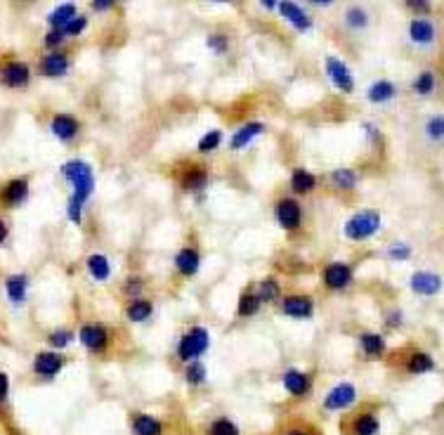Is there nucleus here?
<instances>
[{"mask_svg":"<svg viewBox=\"0 0 444 435\" xmlns=\"http://www.w3.org/2000/svg\"><path fill=\"white\" fill-rule=\"evenodd\" d=\"M175 265H178V270L182 274H196V270H199V253L194 251V248H182L178 253V258H175Z\"/></svg>","mask_w":444,"mask_h":435,"instance_id":"obj_20","label":"nucleus"},{"mask_svg":"<svg viewBox=\"0 0 444 435\" xmlns=\"http://www.w3.org/2000/svg\"><path fill=\"white\" fill-rule=\"evenodd\" d=\"M220 140H222V135L218 130H211L208 135H203L201 137V142H199V150L201 152H213L218 145H220Z\"/></svg>","mask_w":444,"mask_h":435,"instance_id":"obj_39","label":"nucleus"},{"mask_svg":"<svg viewBox=\"0 0 444 435\" xmlns=\"http://www.w3.org/2000/svg\"><path fill=\"white\" fill-rule=\"evenodd\" d=\"M277 296H279V284H277L274 279H265L258 289V298L260 301H274Z\"/></svg>","mask_w":444,"mask_h":435,"instance_id":"obj_36","label":"nucleus"},{"mask_svg":"<svg viewBox=\"0 0 444 435\" xmlns=\"http://www.w3.org/2000/svg\"><path fill=\"white\" fill-rule=\"evenodd\" d=\"M47 341H50L52 348H64L71 343V331H67V329H60V331H52L50 336H47Z\"/></svg>","mask_w":444,"mask_h":435,"instance_id":"obj_40","label":"nucleus"},{"mask_svg":"<svg viewBox=\"0 0 444 435\" xmlns=\"http://www.w3.org/2000/svg\"><path fill=\"white\" fill-rule=\"evenodd\" d=\"M347 24L352 26V29H364L369 22V17H366V12H364L362 8H352V10H347Z\"/></svg>","mask_w":444,"mask_h":435,"instance_id":"obj_37","label":"nucleus"},{"mask_svg":"<svg viewBox=\"0 0 444 435\" xmlns=\"http://www.w3.org/2000/svg\"><path fill=\"white\" fill-rule=\"evenodd\" d=\"M326 69H329L331 81H334L340 90L350 93V90L355 88V81H352L350 71H347V67L340 60H336V57H329V60H326Z\"/></svg>","mask_w":444,"mask_h":435,"instance_id":"obj_12","label":"nucleus"},{"mask_svg":"<svg viewBox=\"0 0 444 435\" xmlns=\"http://www.w3.org/2000/svg\"><path fill=\"white\" fill-rule=\"evenodd\" d=\"M88 270L97 282H104V279H109V274H111L109 261H106L102 253H93V256L88 258Z\"/></svg>","mask_w":444,"mask_h":435,"instance_id":"obj_24","label":"nucleus"},{"mask_svg":"<svg viewBox=\"0 0 444 435\" xmlns=\"http://www.w3.org/2000/svg\"><path fill=\"white\" fill-rule=\"evenodd\" d=\"M393 95H395V86L388 81H378L369 88V99H371V102H388Z\"/></svg>","mask_w":444,"mask_h":435,"instance_id":"obj_28","label":"nucleus"},{"mask_svg":"<svg viewBox=\"0 0 444 435\" xmlns=\"http://www.w3.org/2000/svg\"><path fill=\"white\" fill-rule=\"evenodd\" d=\"M50 128H52V132H55L60 140H73L76 137V132H78V121L73 119V116H69V114H57L55 119H52V124H50Z\"/></svg>","mask_w":444,"mask_h":435,"instance_id":"obj_14","label":"nucleus"},{"mask_svg":"<svg viewBox=\"0 0 444 435\" xmlns=\"http://www.w3.org/2000/svg\"><path fill=\"white\" fill-rule=\"evenodd\" d=\"M208 348V331L203 327H194L185 338L180 341V350L178 355L182 360H194L199 357L203 350Z\"/></svg>","mask_w":444,"mask_h":435,"instance_id":"obj_4","label":"nucleus"},{"mask_svg":"<svg viewBox=\"0 0 444 435\" xmlns=\"http://www.w3.org/2000/svg\"><path fill=\"white\" fill-rule=\"evenodd\" d=\"M258 307H260V298L255 294H246L242 296V301H239V315H244V317H250V315H255L258 312Z\"/></svg>","mask_w":444,"mask_h":435,"instance_id":"obj_35","label":"nucleus"},{"mask_svg":"<svg viewBox=\"0 0 444 435\" xmlns=\"http://www.w3.org/2000/svg\"><path fill=\"white\" fill-rule=\"evenodd\" d=\"M442 286V279L437 277V274L432 272H416L414 277H411V289L416 291V294L421 296H432L437 294Z\"/></svg>","mask_w":444,"mask_h":435,"instance_id":"obj_15","label":"nucleus"},{"mask_svg":"<svg viewBox=\"0 0 444 435\" xmlns=\"http://www.w3.org/2000/svg\"><path fill=\"white\" fill-rule=\"evenodd\" d=\"M425 132L432 137V140H442L444 137V116H432L425 126Z\"/></svg>","mask_w":444,"mask_h":435,"instance_id":"obj_38","label":"nucleus"},{"mask_svg":"<svg viewBox=\"0 0 444 435\" xmlns=\"http://www.w3.org/2000/svg\"><path fill=\"white\" fill-rule=\"evenodd\" d=\"M40 71L45 73V76H64V73L69 71V57L62 55V52H50L47 57H43L40 62Z\"/></svg>","mask_w":444,"mask_h":435,"instance_id":"obj_16","label":"nucleus"},{"mask_svg":"<svg viewBox=\"0 0 444 435\" xmlns=\"http://www.w3.org/2000/svg\"><path fill=\"white\" fill-rule=\"evenodd\" d=\"M47 19H50V24L55 26V29H57V26H62V29H64V26L71 22V19H76V5H69V3L60 5V8H57Z\"/></svg>","mask_w":444,"mask_h":435,"instance_id":"obj_26","label":"nucleus"},{"mask_svg":"<svg viewBox=\"0 0 444 435\" xmlns=\"http://www.w3.org/2000/svg\"><path fill=\"white\" fill-rule=\"evenodd\" d=\"M274 215H277V220H279V225L286 227V230H296V227L301 225V206H298L293 199L279 201L274 209Z\"/></svg>","mask_w":444,"mask_h":435,"instance_id":"obj_8","label":"nucleus"},{"mask_svg":"<svg viewBox=\"0 0 444 435\" xmlns=\"http://www.w3.org/2000/svg\"><path fill=\"white\" fill-rule=\"evenodd\" d=\"M206 435H242V428L227 416H218L208 423L206 428Z\"/></svg>","mask_w":444,"mask_h":435,"instance_id":"obj_23","label":"nucleus"},{"mask_svg":"<svg viewBox=\"0 0 444 435\" xmlns=\"http://www.w3.org/2000/svg\"><path fill=\"white\" fill-rule=\"evenodd\" d=\"M283 388L291 392L293 397H305L312 388V381H309L307 374H303V371L298 369H288L286 374H283Z\"/></svg>","mask_w":444,"mask_h":435,"instance_id":"obj_10","label":"nucleus"},{"mask_svg":"<svg viewBox=\"0 0 444 435\" xmlns=\"http://www.w3.org/2000/svg\"><path fill=\"white\" fill-rule=\"evenodd\" d=\"M409 253H411V251H409L406 246H393V248H390V256L397 258V261H404V258L409 256Z\"/></svg>","mask_w":444,"mask_h":435,"instance_id":"obj_46","label":"nucleus"},{"mask_svg":"<svg viewBox=\"0 0 444 435\" xmlns=\"http://www.w3.org/2000/svg\"><path fill=\"white\" fill-rule=\"evenodd\" d=\"M378 227H381V215H378L376 211H366V213H360L345 222V235H347V239L362 242V239H366V237H371Z\"/></svg>","mask_w":444,"mask_h":435,"instance_id":"obj_2","label":"nucleus"},{"mask_svg":"<svg viewBox=\"0 0 444 435\" xmlns=\"http://www.w3.org/2000/svg\"><path fill=\"white\" fill-rule=\"evenodd\" d=\"M350 268L343 263H331L329 268L324 270V282L329 289H343V286L350 284Z\"/></svg>","mask_w":444,"mask_h":435,"instance_id":"obj_13","label":"nucleus"},{"mask_svg":"<svg viewBox=\"0 0 444 435\" xmlns=\"http://www.w3.org/2000/svg\"><path fill=\"white\" fill-rule=\"evenodd\" d=\"M291 185H293V189H296L298 194H307V192H312V189H314V185H317V178H314L312 173H307V171H303V168H298V171L293 173V178H291Z\"/></svg>","mask_w":444,"mask_h":435,"instance_id":"obj_25","label":"nucleus"},{"mask_svg":"<svg viewBox=\"0 0 444 435\" xmlns=\"http://www.w3.org/2000/svg\"><path fill=\"white\" fill-rule=\"evenodd\" d=\"M93 8L100 10V12H102V10H109L111 3H109V0H97V3H93Z\"/></svg>","mask_w":444,"mask_h":435,"instance_id":"obj_50","label":"nucleus"},{"mask_svg":"<svg viewBox=\"0 0 444 435\" xmlns=\"http://www.w3.org/2000/svg\"><path fill=\"white\" fill-rule=\"evenodd\" d=\"M81 341L85 348H90L93 353H102L109 343V333H106L104 327L100 325H85L81 329Z\"/></svg>","mask_w":444,"mask_h":435,"instance_id":"obj_9","label":"nucleus"},{"mask_svg":"<svg viewBox=\"0 0 444 435\" xmlns=\"http://www.w3.org/2000/svg\"><path fill=\"white\" fill-rule=\"evenodd\" d=\"M409 8H416L419 12H428V10H430V5H428V3H419V0H411Z\"/></svg>","mask_w":444,"mask_h":435,"instance_id":"obj_49","label":"nucleus"},{"mask_svg":"<svg viewBox=\"0 0 444 435\" xmlns=\"http://www.w3.org/2000/svg\"><path fill=\"white\" fill-rule=\"evenodd\" d=\"M414 86H416V90H419L421 95H428L432 88H435V76H432L430 71H423L419 78H416V83H414Z\"/></svg>","mask_w":444,"mask_h":435,"instance_id":"obj_41","label":"nucleus"},{"mask_svg":"<svg viewBox=\"0 0 444 435\" xmlns=\"http://www.w3.org/2000/svg\"><path fill=\"white\" fill-rule=\"evenodd\" d=\"M130 428L135 435H163L165 433V423L161 419L152 416V414H144V412L132 414Z\"/></svg>","mask_w":444,"mask_h":435,"instance_id":"obj_5","label":"nucleus"},{"mask_svg":"<svg viewBox=\"0 0 444 435\" xmlns=\"http://www.w3.org/2000/svg\"><path fill=\"white\" fill-rule=\"evenodd\" d=\"M277 8L281 10V14H283V17H286L293 26H296V29L305 31V29H309V26H312V19H309L307 14H305L303 10L298 8V5H293V3H279Z\"/></svg>","mask_w":444,"mask_h":435,"instance_id":"obj_18","label":"nucleus"},{"mask_svg":"<svg viewBox=\"0 0 444 435\" xmlns=\"http://www.w3.org/2000/svg\"><path fill=\"white\" fill-rule=\"evenodd\" d=\"M281 435H314L309 428H303V426H293V428H286Z\"/></svg>","mask_w":444,"mask_h":435,"instance_id":"obj_47","label":"nucleus"},{"mask_svg":"<svg viewBox=\"0 0 444 435\" xmlns=\"http://www.w3.org/2000/svg\"><path fill=\"white\" fill-rule=\"evenodd\" d=\"M203 185H206V173H203L201 168H191V171H187L185 178H182V187L189 189V192H196V189H201Z\"/></svg>","mask_w":444,"mask_h":435,"instance_id":"obj_30","label":"nucleus"},{"mask_svg":"<svg viewBox=\"0 0 444 435\" xmlns=\"http://www.w3.org/2000/svg\"><path fill=\"white\" fill-rule=\"evenodd\" d=\"M8 296L12 303H21L26 296V277L24 274H14L8 279Z\"/></svg>","mask_w":444,"mask_h":435,"instance_id":"obj_27","label":"nucleus"},{"mask_svg":"<svg viewBox=\"0 0 444 435\" xmlns=\"http://www.w3.org/2000/svg\"><path fill=\"white\" fill-rule=\"evenodd\" d=\"M140 289H142L140 279H130V282H126V291H128V294L135 296V294H140Z\"/></svg>","mask_w":444,"mask_h":435,"instance_id":"obj_48","label":"nucleus"},{"mask_svg":"<svg viewBox=\"0 0 444 435\" xmlns=\"http://www.w3.org/2000/svg\"><path fill=\"white\" fill-rule=\"evenodd\" d=\"M263 130H265V126L258 124V121H253V124H246L244 128L232 137V150H242V147L248 145V142L253 140L255 135H260Z\"/></svg>","mask_w":444,"mask_h":435,"instance_id":"obj_22","label":"nucleus"},{"mask_svg":"<svg viewBox=\"0 0 444 435\" xmlns=\"http://www.w3.org/2000/svg\"><path fill=\"white\" fill-rule=\"evenodd\" d=\"M64 40V31L62 29H52L50 34L45 36V45L47 47H57Z\"/></svg>","mask_w":444,"mask_h":435,"instance_id":"obj_44","label":"nucleus"},{"mask_svg":"<svg viewBox=\"0 0 444 435\" xmlns=\"http://www.w3.org/2000/svg\"><path fill=\"white\" fill-rule=\"evenodd\" d=\"M149 315H152V303L149 301H135V303L128 305V317L132 322H144Z\"/></svg>","mask_w":444,"mask_h":435,"instance_id":"obj_32","label":"nucleus"},{"mask_svg":"<svg viewBox=\"0 0 444 435\" xmlns=\"http://www.w3.org/2000/svg\"><path fill=\"white\" fill-rule=\"evenodd\" d=\"M5 237H8V227H5V222L0 220V244L5 242Z\"/></svg>","mask_w":444,"mask_h":435,"instance_id":"obj_51","label":"nucleus"},{"mask_svg":"<svg viewBox=\"0 0 444 435\" xmlns=\"http://www.w3.org/2000/svg\"><path fill=\"white\" fill-rule=\"evenodd\" d=\"M26 196H29V183H26V178L10 180V183L3 187V192H0V199H3V204H8V206L21 204Z\"/></svg>","mask_w":444,"mask_h":435,"instance_id":"obj_11","label":"nucleus"},{"mask_svg":"<svg viewBox=\"0 0 444 435\" xmlns=\"http://www.w3.org/2000/svg\"><path fill=\"white\" fill-rule=\"evenodd\" d=\"M64 367V360L57 353H38L34 360V371L43 379H52L57 376Z\"/></svg>","mask_w":444,"mask_h":435,"instance_id":"obj_7","label":"nucleus"},{"mask_svg":"<svg viewBox=\"0 0 444 435\" xmlns=\"http://www.w3.org/2000/svg\"><path fill=\"white\" fill-rule=\"evenodd\" d=\"M208 47H213L215 52H224L227 50V38L220 34H213L211 38H208Z\"/></svg>","mask_w":444,"mask_h":435,"instance_id":"obj_43","label":"nucleus"},{"mask_svg":"<svg viewBox=\"0 0 444 435\" xmlns=\"http://www.w3.org/2000/svg\"><path fill=\"white\" fill-rule=\"evenodd\" d=\"M357 400V388L352 384H338L334 386L324 397V410L326 412H340L347 410L350 405H355Z\"/></svg>","mask_w":444,"mask_h":435,"instance_id":"obj_3","label":"nucleus"},{"mask_svg":"<svg viewBox=\"0 0 444 435\" xmlns=\"http://www.w3.org/2000/svg\"><path fill=\"white\" fill-rule=\"evenodd\" d=\"M85 17H76V19H71L67 26H64V36H78V34H83V29H85Z\"/></svg>","mask_w":444,"mask_h":435,"instance_id":"obj_42","label":"nucleus"},{"mask_svg":"<svg viewBox=\"0 0 444 435\" xmlns=\"http://www.w3.org/2000/svg\"><path fill=\"white\" fill-rule=\"evenodd\" d=\"M331 183H334L336 187H340V189H350V187H355L357 178H355V173L347 171V168H338V171L331 173Z\"/></svg>","mask_w":444,"mask_h":435,"instance_id":"obj_33","label":"nucleus"},{"mask_svg":"<svg viewBox=\"0 0 444 435\" xmlns=\"http://www.w3.org/2000/svg\"><path fill=\"white\" fill-rule=\"evenodd\" d=\"M362 348H364V353H366V355L378 357V355H383L385 343H383V338L378 336V333H364V336H362Z\"/></svg>","mask_w":444,"mask_h":435,"instance_id":"obj_29","label":"nucleus"},{"mask_svg":"<svg viewBox=\"0 0 444 435\" xmlns=\"http://www.w3.org/2000/svg\"><path fill=\"white\" fill-rule=\"evenodd\" d=\"M31 78V71L29 67L24 64V62H10V64L3 67V71H0V81L5 83L8 88H21L26 86Z\"/></svg>","mask_w":444,"mask_h":435,"instance_id":"obj_6","label":"nucleus"},{"mask_svg":"<svg viewBox=\"0 0 444 435\" xmlns=\"http://www.w3.org/2000/svg\"><path fill=\"white\" fill-rule=\"evenodd\" d=\"M432 367H435V362L423 353H414L409 362H406V369L414 371V374H425V371H430Z\"/></svg>","mask_w":444,"mask_h":435,"instance_id":"obj_31","label":"nucleus"},{"mask_svg":"<svg viewBox=\"0 0 444 435\" xmlns=\"http://www.w3.org/2000/svg\"><path fill=\"white\" fill-rule=\"evenodd\" d=\"M203 379H206V367H203L201 362H191L189 367L185 369V381L189 386H199L203 384Z\"/></svg>","mask_w":444,"mask_h":435,"instance_id":"obj_34","label":"nucleus"},{"mask_svg":"<svg viewBox=\"0 0 444 435\" xmlns=\"http://www.w3.org/2000/svg\"><path fill=\"white\" fill-rule=\"evenodd\" d=\"M409 36H411V40L425 45L435 38V26H432L430 22H423V19H416V22H411V26H409Z\"/></svg>","mask_w":444,"mask_h":435,"instance_id":"obj_21","label":"nucleus"},{"mask_svg":"<svg viewBox=\"0 0 444 435\" xmlns=\"http://www.w3.org/2000/svg\"><path fill=\"white\" fill-rule=\"evenodd\" d=\"M312 301L307 296H291L283 301V312L291 317H309L312 315Z\"/></svg>","mask_w":444,"mask_h":435,"instance_id":"obj_19","label":"nucleus"},{"mask_svg":"<svg viewBox=\"0 0 444 435\" xmlns=\"http://www.w3.org/2000/svg\"><path fill=\"white\" fill-rule=\"evenodd\" d=\"M62 173H64V178L73 185V196H71V201H69V217H71L73 222H81V209L95 187L93 168L83 161H67L62 166Z\"/></svg>","mask_w":444,"mask_h":435,"instance_id":"obj_1","label":"nucleus"},{"mask_svg":"<svg viewBox=\"0 0 444 435\" xmlns=\"http://www.w3.org/2000/svg\"><path fill=\"white\" fill-rule=\"evenodd\" d=\"M381 423L371 412H362L352 419V435H378Z\"/></svg>","mask_w":444,"mask_h":435,"instance_id":"obj_17","label":"nucleus"},{"mask_svg":"<svg viewBox=\"0 0 444 435\" xmlns=\"http://www.w3.org/2000/svg\"><path fill=\"white\" fill-rule=\"evenodd\" d=\"M8 395H10V379H8V374L0 371V402L8 400Z\"/></svg>","mask_w":444,"mask_h":435,"instance_id":"obj_45","label":"nucleus"}]
</instances>
